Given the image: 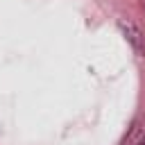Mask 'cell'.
I'll return each instance as SVG.
<instances>
[{"label": "cell", "mask_w": 145, "mask_h": 145, "mask_svg": "<svg viewBox=\"0 0 145 145\" xmlns=\"http://www.w3.org/2000/svg\"><path fill=\"white\" fill-rule=\"evenodd\" d=\"M118 25H120L122 34L127 36V41H129L131 50H134L138 57H143V54H145V36H143L140 27H138L134 20H127V18H120V20H118Z\"/></svg>", "instance_id": "6da1fadb"}, {"label": "cell", "mask_w": 145, "mask_h": 145, "mask_svg": "<svg viewBox=\"0 0 145 145\" xmlns=\"http://www.w3.org/2000/svg\"><path fill=\"white\" fill-rule=\"evenodd\" d=\"M138 145H145V136H143V138H140V143H138Z\"/></svg>", "instance_id": "7a4b0ae2"}, {"label": "cell", "mask_w": 145, "mask_h": 145, "mask_svg": "<svg viewBox=\"0 0 145 145\" xmlns=\"http://www.w3.org/2000/svg\"><path fill=\"white\" fill-rule=\"evenodd\" d=\"M140 7H143V9H145V0H140Z\"/></svg>", "instance_id": "3957f363"}]
</instances>
